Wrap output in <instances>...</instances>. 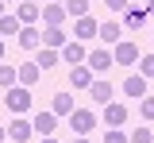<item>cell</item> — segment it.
Wrapping results in <instances>:
<instances>
[{"label": "cell", "mask_w": 154, "mask_h": 143, "mask_svg": "<svg viewBox=\"0 0 154 143\" xmlns=\"http://www.w3.org/2000/svg\"><path fill=\"white\" fill-rule=\"evenodd\" d=\"M4 132H8V139H16V143H27L31 135H35V128H31L27 120H12L8 128H4Z\"/></svg>", "instance_id": "cell-12"}, {"label": "cell", "mask_w": 154, "mask_h": 143, "mask_svg": "<svg viewBox=\"0 0 154 143\" xmlns=\"http://www.w3.org/2000/svg\"><path fill=\"white\" fill-rule=\"evenodd\" d=\"M66 31H62V27H46V31H42V46H50V50H62V46H66Z\"/></svg>", "instance_id": "cell-17"}, {"label": "cell", "mask_w": 154, "mask_h": 143, "mask_svg": "<svg viewBox=\"0 0 154 143\" xmlns=\"http://www.w3.org/2000/svg\"><path fill=\"white\" fill-rule=\"evenodd\" d=\"M50 4H66V0H50Z\"/></svg>", "instance_id": "cell-36"}, {"label": "cell", "mask_w": 154, "mask_h": 143, "mask_svg": "<svg viewBox=\"0 0 154 143\" xmlns=\"http://www.w3.org/2000/svg\"><path fill=\"white\" fill-rule=\"evenodd\" d=\"M119 35H123V23H116V20L96 27V39H104V43H119Z\"/></svg>", "instance_id": "cell-15"}, {"label": "cell", "mask_w": 154, "mask_h": 143, "mask_svg": "<svg viewBox=\"0 0 154 143\" xmlns=\"http://www.w3.org/2000/svg\"><path fill=\"white\" fill-rule=\"evenodd\" d=\"M143 8H146V16H154V0H146V4H143Z\"/></svg>", "instance_id": "cell-30"}, {"label": "cell", "mask_w": 154, "mask_h": 143, "mask_svg": "<svg viewBox=\"0 0 154 143\" xmlns=\"http://www.w3.org/2000/svg\"><path fill=\"white\" fill-rule=\"evenodd\" d=\"M19 27H23V23L16 20V12H4V16H0V39H8V35H19Z\"/></svg>", "instance_id": "cell-22"}, {"label": "cell", "mask_w": 154, "mask_h": 143, "mask_svg": "<svg viewBox=\"0 0 154 143\" xmlns=\"http://www.w3.org/2000/svg\"><path fill=\"white\" fill-rule=\"evenodd\" d=\"M73 143H89V135H77V139H73Z\"/></svg>", "instance_id": "cell-31"}, {"label": "cell", "mask_w": 154, "mask_h": 143, "mask_svg": "<svg viewBox=\"0 0 154 143\" xmlns=\"http://www.w3.org/2000/svg\"><path fill=\"white\" fill-rule=\"evenodd\" d=\"M123 93L135 97V101H139V97H146V78H143V74H131V78L123 81Z\"/></svg>", "instance_id": "cell-16"}, {"label": "cell", "mask_w": 154, "mask_h": 143, "mask_svg": "<svg viewBox=\"0 0 154 143\" xmlns=\"http://www.w3.org/2000/svg\"><path fill=\"white\" fill-rule=\"evenodd\" d=\"M19 81V74H16V66H0V85L4 89H12V85Z\"/></svg>", "instance_id": "cell-24"}, {"label": "cell", "mask_w": 154, "mask_h": 143, "mask_svg": "<svg viewBox=\"0 0 154 143\" xmlns=\"http://www.w3.org/2000/svg\"><path fill=\"white\" fill-rule=\"evenodd\" d=\"M16 20L23 23V27H35V23L42 20V8H38V4H31V0H19V8H16Z\"/></svg>", "instance_id": "cell-3"}, {"label": "cell", "mask_w": 154, "mask_h": 143, "mask_svg": "<svg viewBox=\"0 0 154 143\" xmlns=\"http://www.w3.org/2000/svg\"><path fill=\"white\" fill-rule=\"evenodd\" d=\"M58 58L62 62H69V66H81V62L89 58V50H85V43H66V46H62V50H58Z\"/></svg>", "instance_id": "cell-5"}, {"label": "cell", "mask_w": 154, "mask_h": 143, "mask_svg": "<svg viewBox=\"0 0 154 143\" xmlns=\"http://www.w3.org/2000/svg\"><path fill=\"white\" fill-rule=\"evenodd\" d=\"M0 16H4V0H0Z\"/></svg>", "instance_id": "cell-35"}, {"label": "cell", "mask_w": 154, "mask_h": 143, "mask_svg": "<svg viewBox=\"0 0 154 143\" xmlns=\"http://www.w3.org/2000/svg\"><path fill=\"white\" fill-rule=\"evenodd\" d=\"M112 62H119V66H135V62H139V46H135V43H116Z\"/></svg>", "instance_id": "cell-8"}, {"label": "cell", "mask_w": 154, "mask_h": 143, "mask_svg": "<svg viewBox=\"0 0 154 143\" xmlns=\"http://www.w3.org/2000/svg\"><path fill=\"white\" fill-rule=\"evenodd\" d=\"M31 4H38V0H31Z\"/></svg>", "instance_id": "cell-38"}, {"label": "cell", "mask_w": 154, "mask_h": 143, "mask_svg": "<svg viewBox=\"0 0 154 143\" xmlns=\"http://www.w3.org/2000/svg\"><path fill=\"white\" fill-rule=\"evenodd\" d=\"M16 74H19V85H27V89H31V85H35L38 78H42V70H38L35 62H23V66H19Z\"/></svg>", "instance_id": "cell-18"}, {"label": "cell", "mask_w": 154, "mask_h": 143, "mask_svg": "<svg viewBox=\"0 0 154 143\" xmlns=\"http://www.w3.org/2000/svg\"><path fill=\"white\" fill-rule=\"evenodd\" d=\"M58 62L62 58H58V50H50V46H38L35 50V66L38 70H50V66H58Z\"/></svg>", "instance_id": "cell-21"}, {"label": "cell", "mask_w": 154, "mask_h": 143, "mask_svg": "<svg viewBox=\"0 0 154 143\" xmlns=\"http://www.w3.org/2000/svg\"><path fill=\"white\" fill-rule=\"evenodd\" d=\"M146 20H150V16H146L143 4H127V8H123V27L139 31V27H146Z\"/></svg>", "instance_id": "cell-4"}, {"label": "cell", "mask_w": 154, "mask_h": 143, "mask_svg": "<svg viewBox=\"0 0 154 143\" xmlns=\"http://www.w3.org/2000/svg\"><path fill=\"white\" fill-rule=\"evenodd\" d=\"M104 143H127V135H123V128H108V135H104Z\"/></svg>", "instance_id": "cell-28"}, {"label": "cell", "mask_w": 154, "mask_h": 143, "mask_svg": "<svg viewBox=\"0 0 154 143\" xmlns=\"http://www.w3.org/2000/svg\"><path fill=\"white\" fill-rule=\"evenodd\" d=\"M0 58H4V39H0Z\"/></svg>", "instance_id": "cell-34"}, {"label": "cell", "mask_w": 154, "mask_h": 143, "mask_svg": "<svg viewBox=\"0 0 154 143\" xmlns=\"http://www.w3.org/2000/svg\"><path fill=\"white\" fill-rule=\"evenodd\" d=\"M31 128H35L38 135H54V128H58V116H54V112H38L35 120H31Z\"/></svg>", "instance_id": "cell-14"}, {"label": "cell", "mask_w": 154, "mask_h": 143, "mask_svg": "<svg viewBox=\"0 0 154 143\" xmlns=\"http://www.w3.org/2000/svg\"><path fill=\"white\" fill-rule=\"evenodd\" d=\"M16 43L23 46V50H38V46H42V31H35V27H19Z\"/></svg>", "instance_id": "cell-13"}, {"label": "cell", "mask_w": 154, "mask_h": 143, "mask_svg": "<svg viewBox=\"0 0 154 143\" xmlns=\"http://www.w3.org/2000/svg\"><path fill=\"white\" fill-rule=\"evenodd\" d=\"M89 70H93V74H104V70H108V66H112V50H108V46H96V50H89Z\"/></svg>", "instance_id": "cell-7"}, {"label": "cell", "mask_w": 154, "mask_h": 143, "mask_svg": "<svg viewBox=\"0 0 154 143\" xmlns=\"http://www.w3.org/2000/svg\"><path fill=\"white\" fill-rule=\"evenodd\" d=\"M42 143H58V139H54V135H42Z\"/></svg>", "instance_id": "cell-32"}, {"label": "cell", "mask_w": 154, "mask_h": 143, "mask_svg": "<svg viewBox=\"0 0 154 143\" xmlns=\"http://www.w3.org/2000/svg\"><path fill=\"white\" fill-rule=\"evenodd\" d=\"M4 139H8V132H4V128H0V143H4Z\"/></svg>", "instance_id": "cell-33"}, {"label": "cell", "mask_w": 154, "mask_h": 143, "mask_svg": "<svg viewBox=\"0 0 154 143\" xmlns=\"http://www.w3.org/2000/svg\"><path fill=\"white\" fill-rule=\"evenodd\" d=\"M123 124H127V104L108 101L104 104V128H123Z\"/></svg>", "instance_id": "cell-6"}, {"label": "cell", "mask_w": 154, "mask_h": 143, "mask_svg": "<svg viewBox=\"0 0 154 143\" xmlns=\"http://www.w3.org/2000/svg\"><path fill=\"white\" fill-rule=\"evenodd\" d=\"M139 112L143 120H154V97H139Z\"/></svg>", "instance_id": "cell-26"}, {"label": "cell", "mask_w": 154, "mask_h": 143, "mask_svg": "<svg viewBox=\"0 0 154 143\" xmlns=\"http://www.w3.org/2000/svg\"><path fill=\"white\" fill-rule=\"evenodd\" d=\"M4 104H8L12 116H23V112L31 108V89H27V85H12L8 97H4Z\"/></svg>", "instance_id": "cell-1"}, {"label": "cell", "mask_w": 154, "mask_h": 143, "mask_svg": "<svg viewBox=\"0 0 154 143\" xmlns=\"http://www.w3.org/2000/svg\"><path fill=\"white\" fill-rule=\"evenodd\" d=\"M4 4H8V0H4Z\"/></svg>", "instance_id": "cell-39"}, {"label": "cell", "mask_w": 154, "mask_h": 143, "mask_svg": "<svg viewBox=\"0 0 154 143\" xmlns=\"http://www.w3.org/2000/svg\"><path fill=\"white\" fill-rule=\"evenodd\" d=\"M139 74L143 78H154V54H143L139 58Z\"/></svg>", "instance_id": "cell-27"}, {"label": "cell", "mask_w": 154, "mask_h": 143, "mask_svg": "<svg viewBox=\"0 0 154 143\" xmlns=\"http://www.w3.org/2000/svg\"><path fill=\"white\" fill-rule=\"evenodd\" d=\"M69 85H73V89H89V85H93V70H89L85 62H81V66H69Z\"/></svg>", "instance_id": "cell-11"}, {"label": "cell", "mask_w": 154, "mask_h": 143, "mask_svg": "<svg viewBox=\"0 0 154 143\" xmlns=\"http://www.w3.org/2000/svg\"><path fill=\"white\" fill-rule=\"evenodd\" d=\"M96 27H100V23H96L93 16H81V20H73V35H77V43L96 39Z\"/></svg>", "instance_id": "cell-10"}, {"label": "cell", "mask_w": 154, "mask_h": 143, "mask_svg": "<svg viewBox=\"0 0 154 143\" xmlns=\"http://www.w3.org/2000/svg\"><path fill=\"white\" fill-rule=\"evenodd\" d=\"M4 143H16V139H4Z\"/></svg>", "instance_id": "cell-37"}, {"label": "cell", "mask_w": 154, "mask_h": 143, "mask_svg": "<svg viewBox=\"0 0 154 143\" xmlns=\"http://www.w3.org/2000/svg\"><path fill=\"white\" fill-rule=\"evenodd\" d=\"M42 20H46V27H62L66 23V8L62 4H46L42 8Z\"/></svg>", "instance_id": "cell-19"}, {"label": "cell", "mask_w": 154, "mask_h": 143, "mask_svg": "<svg viewBox=\"0 0 154 143\" xmlns=\"http://www.w3.org/2000/svg\"><path fill=\"white\" fill-rule=\"evenodd\" d=\"M89 97H93L96 104H108V101L116 97V89H112V81H104V78L96 81V78H93V85H89Z\"/></svg>", "instance_id": "cell-9"}, {"label": "cell", "mask_w": 154, "mask_h": 143, "mask_svg": "<svg viewBox=\"0 0 154 143\" xmlns=\"http://www.w3.org/2000/svg\"><path fill=\"white\" fill-rule=\"evenodd\" d=\"M127 143H154V132H150V128H139V132L127 135Z\"/></svg>", "instance_id": "cell-25"}, {"label": "cell", "mask_w": 154, "mask_h": 143, "mask_svg": "<svg viewBox=\"0 0 154 143\" xmlns=\"http://www.w3.org/2000/svg\"><path fill=\"white\" fill-rule=\"evenodd\" d=\"M50 112H54V116H69V112H73V97H69V93H54Z\"/></svg>", "instance_id": "cell-20"}, {"label": "cell", "mask_w": 154, "mask_h": 143, "mask_svg": "<svg viewBox=\"0 0 154 143\" xmlns=\"http://www.w3.org/2000/svg\"><path fill=\"white\" fill-rule=\"evenodd\" d=\"M104 4H108V12H123L127 8V0H104Z\"/></svg>", "instance_id": "cell-29"}, {"label": "cell", "mask_w": 154, "mask_h": 143, "mask_svg": "<svg viewBox=\"0 0 154 143\" xmlns=\"http://www.w3.org/2000/svg\"><path fill=\"white\" fill-rule=\"evenodd\" d=\"M69 128H73V135H89L96 128V116L89 108H73V112H69Z\"/></svg>", "instance_id": "cell-2"}, {"label": "cell", "mask_w": 154, "mask_h": 143, "mask_svg": "<svg viewBox=\"0 0 154 143\" xmlns=\"http://www.w3.org/2000/svg\"><path fill=\"white\" fill-rule=\"evenodd\" d=\"M62 8H66V16H73V20H81V16H89V0H66Z\"/></svg>", "instance_id": "cell-23"}]
</instances>
